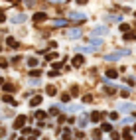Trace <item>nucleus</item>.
<instances>
[{
  "label": "nucleus",
  "instance_id": "f257e3e1",
  "mask_svg": "<svg viewBox=\"0 0 136 140\" xmlns=\"http://www.w3.org/2000/svg\"><path fill=\"white\" fill-rule=\"evenodd\" d=\"M122 55H128V50L116 51V53H109V55H107V61H114V59H120Z\"/></svg>",
  "mask_w": 136,
  "mask_h": 140
},
{
  "label": "nucleus",
  "instance_id": "f03ea898",
  "mask_svg": "<svg viewBox=\"0 0 136 140\" xmlns=\"http://www.w3.org/2000/svg\"><path fill=\"white\" fill-rule=\"evenodd\" d=\"M71 20H73V22H77V24H81V22H85V14L73 12V14H71Z\"/></svg>",
  "mask_w": 136,
  "mask_h": 140
},
{
  "label": "nucleus",
  "instance_id": "7ed1b4c3",
  "mask_svg": "<svg viewBox=\"0 0 136 140\" xmlns=\"http://www.w3.org/2000/svg\"><path fill=\"white\" fill-rule=\"evenodd\" d=\"M44 20H48V16H45L44 12H36L34 14V22H44Z\"/></svg>",
  "mask_w": 136,
  "mask_h": 140
},
{
  "label": "nucleus",
  "instance_id": "20e7f679",
  "mask_svg": "<svg viewBox=\"0 0 136 140\" xmlns=\"http://www.w3.org/2000/svg\"><path fill=\"white\" fill-rule=\"evenodd\" d=\"M73 65H77V67L83 65V55H75V57H73Z\"/></svg>",
  "mask_w": 136,
  "mask_h": 140
},
{
  "label": "nucleus",
  "instance_id": "39448f33",
  "mask_svg": "<svg viewBox=\"0 0 136 140\" xmlns=\"http://www.w3.org/2000/svg\"><path fill=\"white\" fill-rule=\"evenodd\" d=\"M24 122H26V117H18V118H16V124H14V126H16V128H20V126L24 124Z\"/></svg>",
  "mask_w": 136,
  "mask_h": 140
},
{
  "label": "nucleus",
  "instance_id": "423d86ee",
  "mask_svg": "<svg viewBox=\"0 0 136 140\" xmlns=\"http://www.w3.org/2000/svg\"><path fill=\"white\" fill-rule=\"evenodd\" d=\"M67 36H69V38H79L81 32H79V30H71V32H67Z\"/></svg>",
  "mask_w": 136,
  "mask_h": 140
},
{
  "label": "nucleus",
  "instance_id": "0eeeda50",
  "mask_svg": "<svg viewBox=\"0 0 136 140\" xmlns=\"http://www.w3.org/2000/svg\"><path fill=\"white\" fill-rule=\"evenodd\" d=\"M24 20H26V16H22V14H18V16H14V22H16V24L24 22Z\"/></svg>",
  "mask_w": 136,
  "mask_h": 140
},
{
  "label": "nucleus",
  "instance_id": "6e6552de",
  "mask_svg": "<svg viewBox=\"0 0 136 140\" xmlns=\"http://www.w3.org/2000/svg\"><path fill=\"white\" fill-rule=\"evenodd\" d=\"M107 77L114 79V77H116V71H114V69H107Z\"/></svg>",
  "mask_w": 136,
  "mask_h": 140
},
{
  "label": "nucleus",
  "instance_id": "1a4fd4ad",
  "mask_svg": "<svg viewBox=\"0 0 136 140\" xmlns=\"http://www.w3.org/2000/svg\"><path fill=\"white\" fill-rule=\"evenodd\" d=\"M40 103H42V97H34L30 105H32V107H36V105H40Z\"/></svg>",
  "mask_w": 136,
  "mask_h": 140
},
{
  "label": "nucleus",
  "instance_id": "9d476101",
  "mask_svg": "<svg viewBox=\"0 0 136 140\" xmlns=\"http://www.w3.org/2000/svg\"><path fill=\"white\" fill-rule=\"evenodd\" d=\"M91 120H101V113H93L91 114Z\"/></svg>",
  "mask_w": 136,
  "mask_h": 140
},
{
  "label": "nucleus",
  "instance_id": "9b49d317",
  "mask_svg": "<svg viewBox=\"0 0 136 140\" xmlns=\"http://www.w3.org/2000/svg\"><path fill=\"white\" fill-rule=\"evenodd\" d=\"M89 41H91L93 45H101V40H99V38H91Z\"/></svg>",
  "mask_w": 136,
  "mask_h": 140
},
{
  "label": "nucleus",
  "instance_id": "f8f14e48",
  "mask_svg": "<svg viewBox=\"0 0 136 140\" xmlns=\"http://www.w3.org/2000/svg\"><path fill=\"white\" fill-rule=\"evenodd\" d=\"M48 95H55V87H53V85L48 87Z\"/></svg>",
  "mask_w": 136,
  "mask_h": 140
},
{
  "label": "nucleus",
  "instance_id": "ddd939ff",
  "mask_svg": "<svg viewBox=\"0 0 136 140\" xmlns=\"http://www.w3.org/2000/svg\"><path fill=\"white\" fill-rule=\"evenodd\" d=\"M65 24H67L65 20H55V26H65Z\"/></svg>",
  "mask_w": 136,
  "mask_h": 140
},
{
  "label": "nucleus",
  "instance_id": "4468645a",
  "mask_svg": "<svg viewBox=\"0 0 136 140\" xmlns=\"http://www.w3.org/2000/svg\"><path fill=\"white\" fill-rule=\"evenodd\" d=\"M8 45H12V47H16V45H18V44H16V41H14V40H12V38H8Z\"/></svg>",
  "mask_w": 136,
  "mask_h": 140
},
{
  "label": "nucleus",
  "instance_id": "2eb2a0df",
  "mask_svg": "<svg viewBox=\"0 0 136 140\" xmlns=\"http://www.w3.org/2000/svg\"><path fill=\"white\" fill-rule=\"evenodd\" d=\"M103 130L109 132V130H113V128H110V124H107V122H105V124H103Z\"/></svg>",
  "mask_w": 136,
  "mask_h": 140
},
{
  "label": "nucleus",
  "instance_id": "dca6fc26",
  "mask_svg": "<svg viewBox=\"0 0 136 140\" xmlns=\"http://www.w3.org/2000/svg\"><path fill=\"white\" fill-rule=\"evenodd\" d=\"M36 117H38V118H44V117H45V113H42V111H38V113H36Z\"/></svg>",
  "mask_w": 136,
  "mask_h": 140
},
{
  "label": "nucleus",
  "instance_id": "f3484780",
  "mask_svg": "<svg viewBox=\"0 0 136 140\" xmlns=\"http://www.w3.org/2000/svg\"><path fill=\"white\" fill-rule=\"evenodd\" d=\"M6 65H8V61H6V59H0V67H6Z\"/></svg>",
  "mask_w": 136,
  "mask_h": 140
},
{
  "label": "nucleus",
  "instance_id": "a211bd4d",
  "mask_svg": "<svg viewBox=\"0 0 136 140\" xmlns=\"http://www.w3.org/2000/svg\"><path fill=\"white\" fill-rule=\"evenodd\" d=\"M0 85H2V79H0Z\"/></svg>",
  "mask_w": 136,
  "mask_h": 140
}]
</instances>
